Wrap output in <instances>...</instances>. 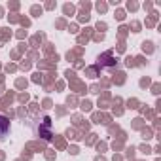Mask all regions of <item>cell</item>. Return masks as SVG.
Wrapping results in <instances>:
<instances>
[{
    "label": "cell",
    "instance_id": "obj_1",
    "mask_svg": "<svg viewBox=\"0 0 161 161\" xmlns=\"http://www.w3.org/2000/svg\"><path fill=\"white\" fill-rule=\"evenodd\" d=\"M8 119L6 118H2V116H0V138H4V135L8 133Z\"/></svg>",
    "mask_w": 161,
    "mask_h": 161
}]
</instances>
